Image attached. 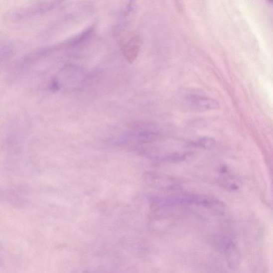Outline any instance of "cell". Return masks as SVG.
Returning a JSON list of instances; mask_svg holds the SVG:
<instances>
[{"label":"cell","mask_w":273,"mask_h":273,"mask_svg":"<svg viewBox=\"0 0 273 273\" xmlns=\"http://www.w3.org/2000/svg\"><path fill=\"white\" fill-rule=\"evenodd\" d=\"M144 180L149 186L163 190H171L178 186V182L172 177L154 172H147Z\"/></svg>","instance_id":"6da1fadb"},{"label":"cell","mask_w":273,"mask_h":273,"mask_svg":"<svg viewBox=\"0 0 273 273\" xmlns=\"http://www.w3.org/2000/svg\"><path fill=\"white\" fill-rule=\"evenodd\" d=\"M187 100L191 107L196 111H207L219 108V103L212 98L198 95H190Z\"/></svg>","instance_id":"7a4b0ae2"},{"label":"cell","mask_w":273,"mask_h":273,"mask_svg":"<svg viewBox=\"0 0 273 273\" xmlns=\"http://www.w3.org/2000/svg\"><path fill=\"white\" fill-rule=\"evenodd\" d=\"M159 133L153 126H139L133 129L130 136L135 141L146 143L156 140Z\"/></svg>","instance_id":"3957f363"},{"label":"cell","mask_w":273,"mask_h":273,"mask_svg":"<svg viewBox=\"0 0 273 273\" xmlns=\"http://www.w3.org/2000/svg\"><path fill=\"white\" fill-rule=\"evenodd\" d=\"M142 41L138 35H134L123 43V50L126 59L133 63L137 57L141 47Z\"/></svg>","instance_id":"277c9868"},{"label":"cell","mask_w":273,"mask_h":273,"mask_svg":"<svg viewBox=\"0 0 273 273\" xmlns=\"http://www.w3.org/2000/svg\"><path fill=\"white\" fill-rule=\"evenodd\" d=\"M193 145L205 149H210L216 145V141L214 139L209 136H201L194 139L192 143Z\"/></svg>","instance_id":"5b68a950"}]
</instances>
